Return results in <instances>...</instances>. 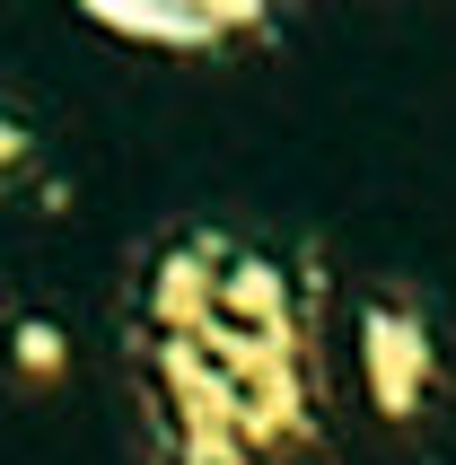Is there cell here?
Listing matches in <instances>:
<instances>
[{
  "mask_svg": "<svg viewBox=\"0 0 456 465\" xmlns=\"http://www.w3.org/2000/svg\"><path fill=\"white\" fill-rule=\"evenodd\" d=\"M360 378H369V404L386 421H412L431 404V378H439V351H431V325L395 299H369L360 308Z\"/></svg>",
  "mask_w": 456,
  "mask_h": 465,
  "instance_id": "obj_1",
  "label": "cell"
},
{
  "mask_svg": "<svg viewBox=\"0 0 456 465\" xmlns=\"http://www.w3.org/2000/svg\"><path fill=\"white\" fill-rule=\"evenodd\" d=\"M88 26L105 35H141V45H167V53H211L220 35H263L273 9L254 0H88Z\"/></svg>",
  "mask_w": 456,
  "mask_h": 465,
  "instance_id": "obj_2",
  "label": "cell"
},
{
  "mask_svg": "<svg viewBox=\"0 0 456 465\" xmlns=\"http://www.w3.org/2000/svg\"><path fill=\"white\" fill-rule=\"evenodd\" d=\"M220 263H228V237L220 229H193L158 255V282H150V325L158 334H193L211 316V290H220Z\"/></svg>",
  "mask_w": 456,
  "mask_h": 465,
  "instance_id": "obj_3",
  "label": "cell"
},
{
  "mask_svg": "<svg viewBox=\"0 0 456 465\" xmlns=\"http://www.w3.org/2000/svg\"><path fill=\"white\" fill-rule=\"evenodd\" d=\"M211 316L220 325H246V334H299V290L281 272V255H228L220 290H211Z\"/></svg>",
  "mask_w": 456,
  "mask_h": 465,
  "instance_id": "obj_4",
  "label": "cell"
},
{
  "mask_svg": "<svg viewBox=\"0 0 456 465\" xmlns=\"http://www.w3.org/2000/svg\"><path fill=\"white\" fill-rule=\"evenodd\" d=\"M9 369H18L26 387H62L71 378V334L53 316H18L9 325Z\"/></svg>",
  "mask_w": 456,
  "mask_h": 465,
  "instance_id": "obj_5",
  "label": "cell"
},
{
  "mask_svg": "<svg viewBox=\"0 0 456 465\" xmlns=\"http://www.w3.org/2000/svg\"><path fill=\"white\" fill-rule=\"evenodd\" d=\"M26 158H35L26 124H18V114H0V176H9V167H26Z\"/></svg>",
  "mask_w": 456,
  "mask_h": 465,
  "instance_id": "obj_6",
  "label": "cell"
}]
</instances>
